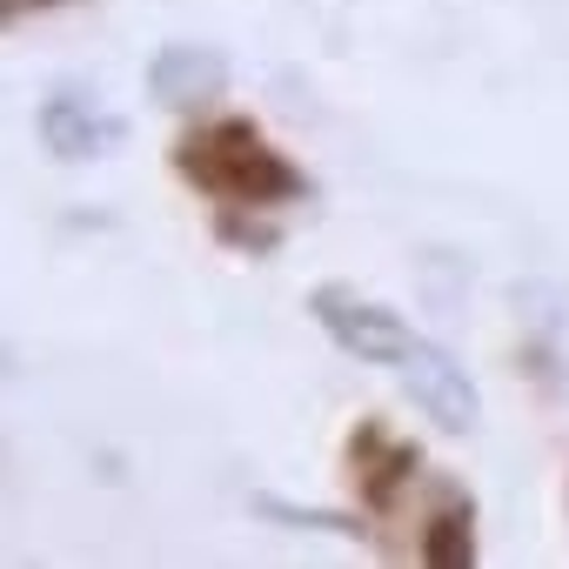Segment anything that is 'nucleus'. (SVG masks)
Listing matches in <instances>:
<instances>
[{
  "label": "nucleus",
  "instance_id": "6e6552de",
  "mask_svg": "<svg viewBox=\"0 0 569 569\" xmlns=\"http://www.w3.org/2000/svg\"><path fill=\"white\" fill-rule=\"evenodd\" d=\"M254 509H261V516H274V522H289V529H336V536H362L349 516H329V509H296V502H274V496H261Z\"/></svg>",
  "mask_w": 569,
  "mask_h": 569
},
{
  "label": "nucleus",
  "instance_id": "9d476101",
  "mask_svg": "<svg viewBox=\"0 0 569 569\" xmlns=\"http://www.w3.org/2000/svg\"><path fill=\"white\" fill-rule=\"evenodd\" d=\"M0 376H8V349H0Z\"/></svg>",
  "mask_w": 569,
  "mask_h": 569
},
{
  "label": "nucleus",
  "instance_id": "423d86ee",
  "mask_svg": "<svg viewBox=\"0 0 569 569\" xmlns=\"http://www.w3.org/2000/svg\"><path fill=\"white\" fill-rule=\"evenodd\" d=\"M221 88H228L221 48L168 41V48L148 61V94H154L161 108H201V101H221Z\"/></svg>",
  "mask_w": 569,
  "mask_h": 569
},
{
  "label": "nucleus",
  "instance_id": "f257e3e1",
  "mask_svg": "<svg viewBox=\"0 0 569 569\" xmlns=\"http://www.w3.org/2000/svg\"><path fill=\"white\" fill-rule=\"evenodd\" d=\"M174 168L221 208L234 214H261V208H289L309 194V174L281 154L254 121L228 114V121H201L194 134H181Z\"/></svg>",
  "mask_w": 569,
  "mask_h": 569
},
{
  "label": "nucleus",
  "instance_id": "1a4fd4ad",
  "mask_svg": "<svg viewBox=\"0 0 569 569\" xmlns=\"http://www.w3.org/2000/svg\"><path fill=\"white\" fill-rule=\"evenodd\" d=\"M41 8H68V0H0V28L21 21V14H41Z\"/></svg>",
  "mask_w": 569,
  "mask_h": 569
},
{
  "label": "nucleus",
  "instance_id": "39448f33",
  "mask_svg": "<svg viewBox=\"0 0 569 569\" xmlns=\"http://www.w3.org/2000/svg\"><path fill=\"white\" fill-rule=\"evenodd\" d=\"M34 134L54 161H108L128 141V121L114 108H101L94 94H81V88H54L34 114Z\"/></svg>",
  "mask_w": 569,
  "mask_h": 569
},
{
  "label": "nucleus",
  "instance_id": "0eeeda50",
  "mask_svg": "<svg viewBox=\"0 0 569 569\" xmlns=\"http://www.w3.org/2000/svg\"><path fill=\"white\" fill-rule=\"evenodd\" d=\"M416 556H422L429 569H469V562H476V502H469L462 489H442L436 516H429L422 536H416Z\"/></svg>",
  "mask_w": 569,
  "mask_h": 569
},
{
  "label": "nucleus",
  "instance_id": "20e7f679",
  "mask_svg": "<svg viewBox=\"0 0 569 569\" xmlns=\"http://www.w3.org/2000/svg\"><path fill=\"white\" fill-rule=\"evenodd\" d=\"M396 376H402V389L416 396V409H422L436 429H449V436H469V429L482 422V396H476L469 369H462V362H456L442 342L416 336V342H409V356L396 362Z\"/></svg>",
  "mask_w": 569,
  "mask_h": 569
},
{
  "label": "nucleus",
  "instance_id": "f03ea898",
  "mask_svg": "<svg viewBox=\"0 0 569 569\" xmlns=\"http://www.w3.org/2000/svg\"><path fill=\"white\" fill-rule=\"evenodd\" d=\"M309 316L322 322V336L342 349V356H356V362H402L409 356V342H416V329L389 309V302H369L362 289H349V281H322V289L309 296Z\"/></svg>",
  "mask_w": 569,
  "mask_h": 569
},
{
  "label": "nucleus",
  "instance_id": "7ed1b4c3",
  "mask_svg": "<svg viewBox=\"0 0 569 569\" xmlns=\"http://www.w3.org/2000/svg\"><path fill=\"white\" fill-rule=\"evenodd\" d=\"M509 309H516V336H522V356H529L536 382L556 402H569V281L529 274L509 289Z\"/></svg>",
  "mask_w": 569,
  "mask_h": 569
}]
</instances>
